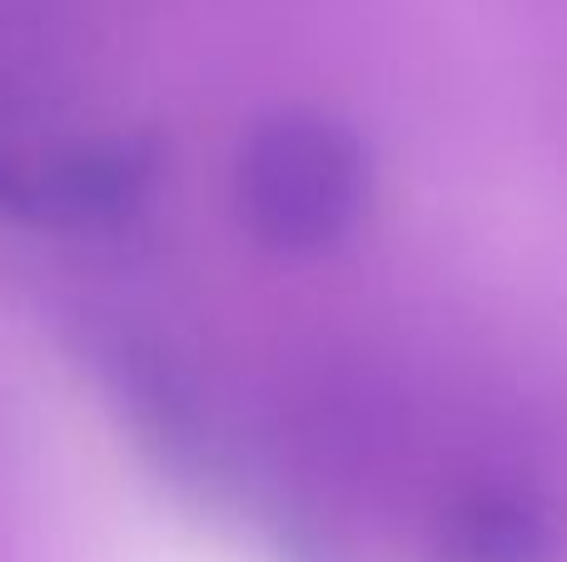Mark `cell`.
<instances>
[{
	"instance_id": "2",
	"label": "cell",
	"mask_w": 567,
	"mask_h": 562,
	"mask_svg": "<svg viewBox=\"0 0 567 562\" xmlns=\"http://www.w3.org/2000/svg\"><path fill=\"white\" fill-rule=\"evenodd\" d=\"M463 558L473 562H538V543H533V528L523 523V513H493L483 508L478 523H473V548Z\"/></svg>"
},
{
	"instance_id": "1",
	"label": "cell",
	"mask_w": 567,
	"mask_h": 562,
	"mask_svg": "<svg viewBox=\"0 0 567 562\" xmlns=\"http://www.w3.org/2000/svg\"><path fill=\"white\" fill-rule=\"evenodd\" d=\"M239 195L259 235L293 249L323 244L359 209V155L323 119H275L249 145L245 169H239Z\"/></svg>"
}]
</instances>
